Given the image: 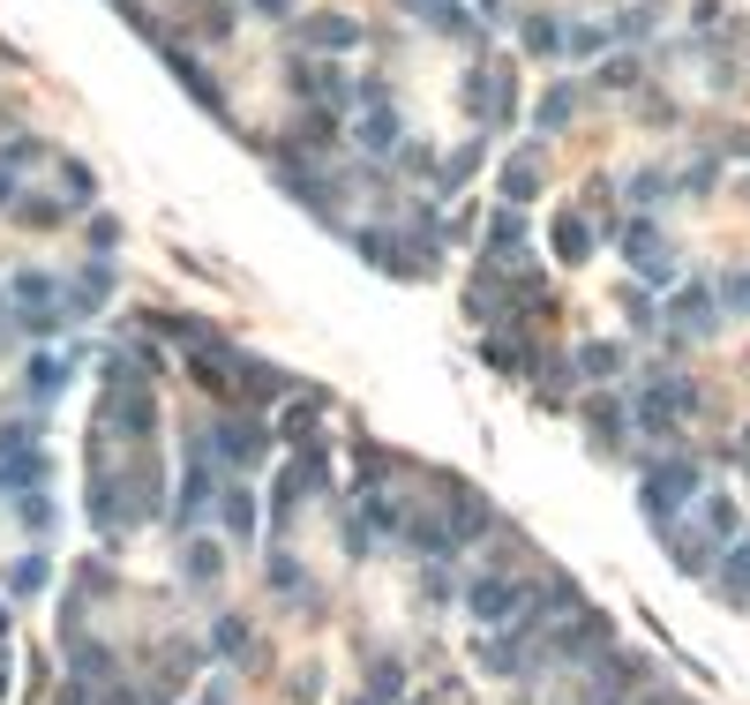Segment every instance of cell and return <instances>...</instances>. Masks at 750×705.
<instances>
[{
	"instance_id": "1",
	"label": "cell",
	"mask_w": 750,
	"mask_h": 705,
	"mask_svg": "<svg viewBox=\"0 0 750 705\" xmlns=\"http://www.w3.org/2000/svg\"><path fill=\"white\" fill-rule=\"evenodd\" d=\"M691 496H698V465H691V458H668V465L646 473V518H653V526H668Z\"/></svg>"
},
{
	"instance_id": "2",
	"label": "cell",
	"mask_w": 750,
	"mask_h": 705,
	"mask_svg": "<svg viewBox=\"0 0 750 705\" xmlns=\"http://www.w3.org/2000/svg\"><path fill=\"white\" fill-rule=\"evenodd\" d=\"M675 414H691V383H661V390L638 398V428H646V436H668Z\"/></svg>"
},
{
	"instance_id": "3",
	"label": "cell",
	"mask_w": 750,
	"mask_h": 705,
	"mask_svg": "<svg viewBox=\"0 0 750 705\" xmlns=\"http://www.w3.org/2000/svg\"><path fill=\"white\" fill-rule=\"evenodd\" d=\"M624 249L638 255V271H646L653 286H668V271H675V263H668V241H661V225H646V218H638V225L624 233Z\"/></svg>"
},
{
	"instance_id": "4",
	"label": "cell",
	"mask_w": 750,
	"mask_h": 705,
	"mask_svg": "<svg viewBox=\"0 0 750 705\" xmlns=\"http://www.w3.org/2000/svg\"><path fill=\"white\" fill-rule=\"evenodd\" d=\"M0 473H8V481H23V488H38V481H45V458L31 451V436H23V428H8V436H0Z\"/></svg>"
},
{
	"instance_id": "5",
	"label": "cell",
	"mask_w": 750,
	"mask_h": 705,
	"mask_svg": "<svg viewBox=\"0 0 750 705\" xmlns=\"http://www.w3.org/2000/svg\"><path fill=\"white\" fill-rule=\"evenodd\" d=\"M263 443H271V436H263L255 420H225V428H218V458H225V465H255Z\"/></svg>"
},
{
	"instance_id": "6",
	"label": "cell",
	"mask_w": 750,
	"mask_h": 705,
	"mask_svg": "<svg viewBox=\"0 0 750 705\" xmlns=\"http://www.w3.org/2000/svg\"><path fill=\"white\" fill-rule=\"evenodd\" d=\"M518 608H526V593H518L510 579H481L473 585V616L481 623H503V616H518Z\"/></svg>"
},
{
	"instance_id": "7",
	"label": "cell",
	"mask_w": 750,
	"mask_h": 705,
	"mask_svg": "<svg viewBox=\"0 0 750 705\" xmlns=\"http://www.w3.org/2000/svg\"><path fill=\"white\" fill-rule=\"evenodd\" d=\"M361 106H368V113H361V143H368V151H390V143H398V113L383 106V90H368Z\"/></svg>"
},
{
	"instance_id": "8",
	"label": "cell",
	"mask_w": 750,
	"mask_h": 705,
	"mask_svg": "<svg viewBox=\"0 0 750 705\" xmlns=\"http://www.w3.org/2000/svg\"><path fill=\"white\" fill-rule=\"evenodd\" d=\"M300 38H308V45H331V53H353V45H361V23H345V15H316Z\"/></svg>"
},
{
	"instance_id": "9",
	"label": "cell",
	"mask_w": 750,
	"mask_h": 705,
	"mask_svg": "<svg viewBox=\"0 0 750 705\" xmlns=\"http://www.w3.org/2000/svg\"><path fill=\"white\" fill-rule=\"evenodd\" d=\"M203 503H210V458L196 451V465H188V488H180V526H196V518H203Z\"/></svg>"
},
{
	"instance_id": "10",
	"label": "cell",
	"mask_w": 750,
	"mask_h": 705,
	"mask_svg": "<svg viewBox=\"0 0 750 705\" xmlns=\"http://www.w3.org/2000/svg\"><path fill=\"white\" fill-rule=\"evenodd\" d=\"M675 323H683V331H698V338H706V331H713V293H706V286L675 293Z\"/></svg>"
},
{
	"instance_id": "11",
	"label": "cell",
	"mask_w": 750,
	"mask_h": 705,
	"mask_svg": "<svg viewBox=\"0 0 750 705\" xmlns=\"http://www.w3.org/2000/svg\"><path fill=\"white\" fill-rule=\"evenodd\" d=\"M585 249H593V225L585 218H555V255L563 263H585Z\"/></svg>"
},
{
	"instance_id": "12",
	"label": "cell",
	"mask_w": 750,
	"mask_h": 705,
	"mask_svg": "<svg viewBox=\"0 0 750 705\" xmlns=\"http://www.w3.org/2000/svg\"><path fill=\"white\" fill-rule=\"evenodd\" d=\"M428 23H435V31H443V38H481V23H473V15H465L459 0H443V8H428Z\"/></svg>"
},
{
	"instance_id": "13",
	"label": "cell",
	"mask_w": 750,
	"mask_h": 705,
	"mask_svg": "<svg viewBox=\"0 0 750 705\" xmlns=\"http://www.w3.org/2000/svg\"><path fill=\"white\" fill-rule=\"evenodd\" d=\"M218 503H225V526H233V533L249 540V533H255V496H249V488H225Z\"/></svg>"
},
{
	"instance_id": "14",
	"label": "cell",
	"mask_w": 750,
	"mask_h": 705,
	"mask_svg": "<svg viewBox=\"0 0 750 705\" xmlns=\"http://www.w3.org/2000/svg\"><path fill=\"white\" fill-rule=\"evenodd\" d=\"M518 241H526V225H518V210H503V218H496V233H488V255L503 263V255H518Z\"/></svg>"
},
{
	"instance_id": "15",
	"label": "cell",
	"mask_w": 750,
	"mask_h": 705,
	"mask_svg": "<svg viewBox=\"0 0 750 705\" xmlns=\"http://www.w3.org/2000/svg\"><path fill=\"white\" fill-rule=\"evenodd\" d=\"M106 293H113V271H106V263H90L84 278H76V308H98Z\"/></svg>"
},
{
	"instance_id": "16",
	"label": "cell",
	"mask_w": 750,
	"mask_h": 705,
	"mask_svg": "<svg viewBox=\"0 0 750 705\" xmlns=\"http://www.w3.org/2000/svg\"><path fill=\"white\" fill-rule=\"evenodd\" d=\"M45 579H53V563H45V555H23V563L8 571V585H15V593H45Z\"/></svg>"
},
{
	"instance_id": "17",
	"label": "cell",
	"mask_w": 750,
	"mask_h": 705,
	"mask_svg": "<svg viewBox=\"0 0 750 705\" xmlns=\"http://www.w3.org/2000/svg\"><path fill=\"white\" fill-rule=\"evenodd\" d=\"M533 188H541V173H533V158H526V166H510V173H503V203H526Z\"/></svg>"
},
{
	"instance_id": "18",
	"label": "cell",
	"mask_w": 750,
	"mask_h": 705,
	"mask_svg": "<svg viewBox=\"0 0 750 705\" xmlns=\"http://www.w3.org/2000/svg\"><path fill=\"white\" fill-rule=\"evenodd\" d=\"M720 585H728V601H750V540L728 555V579H720Z\"/></svg>"
},
{
	"instance_id": "19",
	"label": "cell",
	"mask_w": 750,
	"mask_h": 705,
	"mask_svg": "<svg viewBox=\"0 0 750 705\" xmlns=\"http://www.w3.org/2000/svg\"><path fill=\"white\" fill-rule=\"evenodd\" d=\"M578 368H585V375H616V368H624V345H585Z\"/></svg>"
},
{
	"instance_id": "20",
	"label": "cell",
	"mask_w": 750,
	"mask_h": 705,
	"mask_svg": "<svg viewBox=\"0 0 750 705\" xmlns=\"http://www.w3.org/2000/svg\"><path fill=\"white\" fill-rule=\"evenodd\" d=\"M593 428L616 443V436H624V406H616V398H593Z\"/></svg>"
},
{
	"instance_id": "21",
	"label": "cell",
	"mask_w": 750,
	"mask_h": 705,
	"mask_svg": "<svg viewBox=\"0 0 750 705\" xmlns=\"http://www.w3.org/2000/svg\"><path fill=\"white\" fill-rule=\"evenodd\" d=\"M60 375H68L60 361H38V368H31V390H38V398H53V390H60Z\"/></svg>"
},
{
	"instance_id": "22",
	"label": "cell",
	"mask_w": 750,
	"mask_h": 705,
	"mask_svg": "<svg viewBox=\"0 0 750 705\" xmlns=\"http://www.w3.org/2000/svg\"><path fill=\"white\" fill-rule=\"evenodd\" d=\"M241 646H249V630H241V616H225L218 623V653H241Z\"/></svg>"
},
{
	"instance_id": "23",
	"label": "cell",
	"mask_w": 750,
	"mask_h": 705,
	"mask_svg": "<svg viewBox=\"0 0 750 705\" xmlns=\"http://www.w3.org/2000/svg\"><path fill=\"white\" fill-rule=\"evenodd\" d=\"M188 579H218V548H188Z\"/></svg>"
},
{
	"instance_id": "24",
	"label": "cell",
	"mask_w": 750,
	"mask_h": 705,
	"mask_svg": "<svg viewBox=\"0 0 750 705\" xmlns=\"http://www.w3.org/2000/svg\"><path fill=\"white\" fill-rule=\"evenodd\" d=\"M706 526H713V540H728L736 533V510H728V503H706Z\"/></svg>"
},
{
	"instance_id": "25",
	"label": "cell",
	"mask_w": 750,
	"mask_h": 705,
	"mask_svg": "<svg viewBox=\"0 0 750 705\" xmlns=\"http://www.w3.org/2000/svg\"><path fill=\"white\" fill-rule=\"evenodd\" d=\"M563 121H571V90H555V98L541 106V128H563Z\"/></svg>"
},
{
	"instance_id": "26",
	"label": "cell",
	"mask_w": 750,
	"mask_h": 705,
	"mask_svg": "<svg viewBox=\"0 0 750 705\" xmlns=\"http://www.w3.org/2000/svg\"><path fill=\"white\" fill-rule=\"evenodd\" d=\"M526 45H533V53H555V31H548V15H533V31H526Z\"/></svg>"
},
{
	"instance_id": "27",
	"label": "cell",
	"mask_w": 750,
	"mask_h": 705,
	"mask_svg": "<svg viewBox=\"0 0 750 705\" xmlns=\"http://www.w3.org/2000/svg\"><path fill=\"white\" fill-rule=\"evenodd\" d=\"M728 300H736V308H750V271H736V278H728Z\"/></svg>"
},
{
	"instance_id": "28",
	"label": "cell",
	"mask_w": 750,
	"mask_h": 705,
	"mask_svg": "<svg viewBox=\"0 0 750 705\" xmlns=\"http://www.w3.org/2000/svg\"><path fill=\"white\" fill-rule=\"evenodd\" d=\"M15 196V158H0V203Z\"/></svg>"
},
{
	"instance_id": "29",
	"label": "cell",
	"mask_w": 750,
	"mask_h": 705,
	"mask_svg": "<svg viewBox=\"0 0 750 705\" xmlns=\"http://www.w3.org/2000/svg\"><path fill=\"white\" fill-rule=\"evenodd\" d=\"M255 8H263V15H286V8H293V0H255Z\"/></svg>"
},
{
	"instance_id": "30",
	"label": "cell",
	"mask_w": 750,
	"mask_h": 705,
	"mask_svg": "<svg viewBox=\"0 0 750 705\" xmlns=\"http://www.w3.org/2000/svg\"><path fill=\"white\" fill-rule=\"evenodd\" d=\"M406 8H420V15H428V8H443V0H406Z\"/></svg>"
},
{
	"instance_id": "31",
	"label": "cell",
	"mask_w": 750,
	"mask_h": 705,
	"mask_svg": "<svg viewBox=\"0 0 750 705\" xmlns=\"http://www.w3.org/2000/svg\"><path fill=\"white\" fill-rule=\"evenodd\" d=\"M353 705H383V698H353Z\"/></svg>"
},
{
	"instance_id": "32",
	"label": "cell",
	"mask_w": 750,
	"mask_h": 705,
	"mask_svg": "<svg viewBox=\"0 0 750 705\" xmlns=\"http://www.w3.org/2000/svg\"><path fill=\"white\" fill-rule=\"evenodd\" d=\"M210 705H218V698H210Z\"/></svg>"
}]
</instances>
